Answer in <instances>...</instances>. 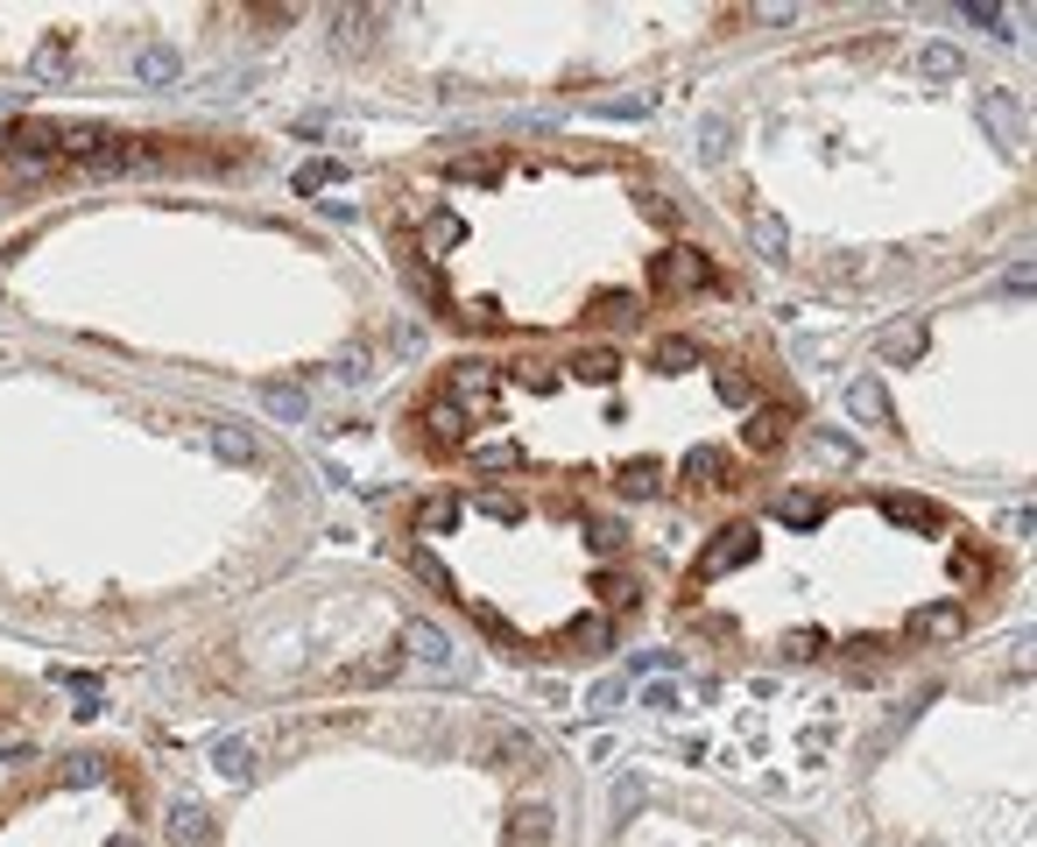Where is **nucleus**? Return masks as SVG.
I'll return each instance as SVG.
<instances>
[{"label": "nucleus", "mask_w": 1037, "mask_h": 847, "mask_svg": "<svg viewBox=\"0 0 1037 847\" xmlns=\"http://www.w3.org/2000/svg\"><path fill=\"white\" fill-rule=\"evenodd\" d=\"M417 424H424V445H438V452H453V445L466 438V403L453 389H438L424 410H417Z\"/></svg>", "instance_id": "1"}, {"label": "nucleus", "mask_w": 1037, "mask_h": 847, "mask_svg": "<svg viewBox=\"0 0 1037 847\" xmlns=\"http://www.w3.org/2000/svg\"><path fill=\"white\" fill-rule=\"evenodd\" d=\"M699 282H713V262H706V255H691V247H678V255H664V262H656V290H664V297L699 290Z\"/></svg>", "instance_id": "2"}, {"label": "nucleus", "mask_w": 1037, "mask_h": 847, "mask_svg": "<svg viewBox=\"0 0 1037 847\" xmlns=\"http://www.w3.org/2000/svg\"><path fill=\"white\" fill-rule=\"evenodd\" d=\"M262 410L276 424H311V396L297 382H262Z\"/></svg>", "instance_id": "3"}, {"label": "nucleus", "mask_w": 1037, "mask_h": 847, "mask_svg": "<svg viewBox=\"0 0 1037 847\" xmlns=\"http://www.w3.org/2000/svg\"><path fill=\"white\" fill-rule=\"evenodd\" d=\"M410 657L431 664V671H453V643H445V629H431V621H410Z\"/></svg>", "instance_id": "4"}, {"label": "nucleus", "mask_w": 1037, "mask_h": 847, "mask_svg": "<svg viewBox=\"0 0 1037 847\" xmlns=\"http://www.w3.org/2000/svg\"><path fill=\"white\" fill-rule=\"evenodd\" d=\"M741 558H756V530H727V544H720V552H706L691 579H713V572H727V565H741Z\"/></svg>", "instance_id": "5"}, {"label": "nucleus", "mask_w": 1037, "mask_h": 847, "mask_svg": "<svg viewBox=\"0 0 1037 847\" xmlns=\"http://www.w3.org/2000/svg\"><path fill=\"white\" fill-rule=\"evenodd\" d=\"M213 452H219V459H233V467H248V459L262 452V445H254V431H248V424L219 418V424H213Z\"/></svg>", "instance_id": "6"}, {"label": "nucleus", "mask_w": 1037, "mask_h": 847, "mask_svg": "<svg viewBox=\"0 0 1037 847\" xmlns=\"http://www.w3.org/2000/svg\"><path fill=\"white\" fill-rule=\"evenodd\" d=\"M205 840H213V812L177 806V812H170V847H205Z\"/></svg>", "instance_id": "7"}, {"label": "nucleus", "mask_w": 1037, "mask_h": 847, "mask_svg": "<svg viewBox=\"0 0 1037 847\" xmlns=\"http://www.w3.org/2000/svg\"><path fill=\"white\" fill-rule=\"evenodd\" d=\"M847 410H854L861 424H882V418H890V396H882V382H854V389H847Z\"/></svg>", "instance_id": "8"}, {"label": "nucleus", "mask_w": 1037, "mask_h": 847, "mask_svg": "<svg viewBox=\"0 0 1037 847\" xmlns=\"http://www.w3.org/2000/svg\"><path fill=\"white\" fill-rule=\"evenodd\" d=\"M134 71H142L148 85H170L184 64H177V50H162V43H156V50H142V57H134Z\"/></svg>", "instance_id": "9"}, {"label": "nucleus", "mask_w": 1037, "mask_h": 847, "mask_svg": "<svg viewBox=\"0 0 1037 847\" xmlns=\"http://www.w3.org/2000/svg\"><path fill=\"white\" fill-rule=\"evenodd\" d=\"M522 847L530 840H551V806H516V826H508Z\"/></svg>", "instance_id": "10"}, {"label": "nucleus", "mask_w": 1037, "mask_h": 847, "mask_svg": "<svg viewBox=\"0 0 1037 847\" xmlns=\"http://www.w3.org/2000/svg\"><path fill=\"white\" fill-rule=\"evenodd\" d=\"M918 347H925V325H896V332L882 339V361H911Z\"/></svg>", "instance_id": "11"}, {"label": "nucleus", "mask_w": 1037, "mask_h": 847, "mask_svg": "<svg viewBox=\"0 0 1037 847\" xmlns=\"http://www.w3.org/2000/svg\"><path fill=\"white\" fill-rule=\"evenodd\" d=\"M925 71H931V78H960V71H967V57H960L953 43H931V50H925Z\"/></svg>", "instance_id": "12"}, {"label": "nucleus", "mask_w": 1037, "mask_h": 847, "mask_svg": "<svg viewBox=\"0 0 1037 847\" xmlns=\"http://www.w3.org/2000/svg\"><path fill=\"white\" fill-rule=\"evenodd\" d=\"M918 636H960V615H953V607H925V615H918Z\"/></svg>", "instance_id": "13"}, {"label": "nucleus", "mask_w": 1037, "mask_h": 847, "mask_svg": "<svg viewBox=\"0 0 1037 847\" xmlns=\"http://www.w3.org/2000/svg\"><path fill=\"white\" fill-rule=\"evenodd\" d=\"M600 318H607L614 332H622V325H636V318H642V304H636V297H607V304H600Z\"/></svg>", "instance_id": "14"}, {"label": "nucleus", "mask_w": 1037, "mask_h": 847, "mask_svg": "<svg viewBox=\"0 0 1037 847\" xmlns=\"http://www.w3.org/2000/svg\"><path fill=\"white\" fill-rule=\"evenodd\" d=\"M656 361H664V367H691V361H699V347H691V339H656Z\"/></svg>", "instance_id": "15"}, {"label": "nucleus", "mask_w": 1037, "mask_h": 847, "mask_svg": "<svg viewBox=\"0 0 1037 847\" xmlns=\"http://www.w3.org/2000/svg\"><path fill=\"white\" fill-rule=\"evenodd\" d=\"M607 121H636V113H650V93H628V99H607Z\"/></svg>", "instance_id": "16"}, {"label": "nucleus", "mask_w": 1037, "mask_h": 847, "mask_svg": "<svg viewBox=\"0 0 1037 847\" xmlns=\"http://www.w3.org/2000/svg\"><path fill=\"white\" fill-rule=\"evenodd\" d=\"M981 121H988V128H1002V135H1024V121H1016V113L1002 107V99H981Z\"/></svg>", "instance_id": "17"}, {"label": "nucleus", "mask_w": 1037, "mask_h": 847, "mask_svg": "<svg viewBox=\"0 0 1037 847\" xmlns=\"http://www.w3.org/2000/svg\"><path fill=\"white\" fill-rule=\"evenodd\" d=\"M890 516H896V523H931V509L918 495H890Z\"/></svg>", "instance_id": "18"}, {"label": "nucleus", "mask_w": 1037, "mask_h": 847, "mask_svg": "<svg viewBox=\"0 0 1037 847\" xmlns=\"http://www.w3.org/2000/svg\"><path fill=\"white\" fill-rule=\"evenodd\" d=\"M219 770H227V777H248V741H219Z\"/></svg>", "instance_id": "19"}, {"label": "nucleus", "mask_w": 1037, "mask_h": 847, "mask_svg": "<svg viewBox=\"0 0 1037 847\" xmlns=\"http://www.w3.org/2000/svg\"><path fill=\"white\" fill-rule=\"evenodd\" d=\"M622 487H628V495H650V487H656V467H628Z\"/></svg>", "instance_id": "20"}]
</instances>
